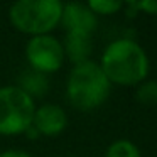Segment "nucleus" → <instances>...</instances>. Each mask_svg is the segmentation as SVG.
Listing matches in <instances>:
<instances>
[{"label":"nucleus","mask_w":157,"mask_h":157,"mask_svg":"<svg viewBox=\"0 0 157 157\" xmlns=\"http://www.w3.org/2000/svg\"><path fill=\"white\" fill-rule=\"evenodd\" d=\"M17 86L21 90H24V91L27 93L29 96H32V98L42 96L49 90V83H48L46 75L37 73V71H34V69H31V68H29L27 71L21 73Z\"/></svg>","instance_id":"obj_9"},{"label":"nucleus","mask_w":157,"mask_h":157,"mask_svg":"<svg viewBox=\"0 0 157 157\" xmlns=\"http://www.w3.org/2000/svg\"><path fill=\"white\" fill-rule=\"evenodd\" d=\"M105 157H142V154L132 140L118 139L106 147Z\"/></svg>","instance_id":"obj_10"},{"label":"nucleus","mask_w":157,"mask_h":157,"mask_svg":"<svg viewBox=\"0 0 157 157\" xmlns=\"http://www.w3.org/2000/svg\"><path fill=\"white\" fill-rule=\"evenodd\" d=\"M61 25L66 32H81L91 36L98 25V17L90 10L86 4L69 2L63 5Z\"/></svg>","instance_id":"obj_7"},{"label":"nucleus","mask_w":157,"mask_h":157,"mask_svg":"<svg viewBox=\"0 0 157 157\" xmlns=\"http://www.w3.org/2000/svg\"><path fill=\"white\" fill-rule=\"evenodd\" d=\"M63 5L59 0H17L9 9V21L25 36H46L61 24Z\"/></svg>","instance_id":"obj_3"},{"label":"nucleus","mask_w":157,"mask_h":157,"mask_svg":"<svg viewBox=\"0 0 157 157\" xmlns=\"http://www.w3.org/2000/svg\"><path fill=\"white\" fill-rule=\"evenodd\" d=\"M0 157H32L29 152L25 150H19V149H9V150H4L0 152Z\"/></svg>","instance_id":"obj_14"},{"label":"nucleus","mask_w":157,"mask_h":157,"mask_svg":"<svg viewBox=\"0 0 157 157\" xmlns=\"http://www.w3.org/2000/svg\"><path fill=\"white\" fill-rule=\"evenodd\" d=\"M112 83L96 61L75 64L66 79V98L79 112L96 110L108 100Z\"/></svg>","instance_id":"obj_2"},{"label":"nucleus","mask_w":157,"mask_h":157,"mask_svg":"<svg viewBox=\"0 0 157 157\" xmlns=\"http://www.w3.org/2000/svg\"><path fill=\"white\" fill-rule=\"evenodd\" d=\"M100 68L112 85L137 86L145 81L150 71L147 51L133 37H120L105 48Z\"/></svg>","instance_id":"obj_1"},{"label":"nucleus","mask_w":157,"mask_h":157,"mask_svg":"<svg viewBox=\"0 0 157 157\" xmlns=\"http://www.w3.org/2000/svg\"><path fill=\"white\" fill-rule=\"evenodd\" d=\"M63 49H64L66 59L75 64L90 61V54L93 51V42L90 34H81V32H66V37L63 41Z\"/></svg>","instance_id":"obj_8"},{"label":"nucleus","mask_w":157,"mask_h":157,"mask_svg":"<svg viewBox=\"0 0 157 157\" xmlns=\"http://www.w3.org/2000/svg\"><path fill=\"white\" fill-rule=\"evenodd\" d=\"M25 59L31 69L42 75H52L64 64L63 42L52 34L31 37L25 44Z\"/></svg>","instance_id":"obj_5"},{"label":"nucleus","mask_w":157,"mask_h":157,"mask_svg":"<svg viewBox=\"0 0 157 157\" xmlns=\"http://www.w3.org/2000/svg\"><path fill=\"white\" fill-rule=\"evenodd\" d=\"M135 100L145 106L157 105V79H145L137 85Z\"/></svg>","instance_id":"obj_11"},{"label":"nucleus","mask_w":157,"mask_h":157,"mask_svg":"<svg viewBox=\"0 0 157 157\" xmlns=\"http://www.w3.org/2000/svg\"><path fill=\"white\" fill-rule=\"evenodd\" d=\"M137 7H139V12L157 15V0H140V2H137Z\"/></svg>","instance_id":"obj_13"},{"label":"nucleus","mask_w":157,"mask_h":157,"mask_svg":"<svg viewBox=\"0 0 157 157\" xmlns=\"http://www.w3.org/2000/svg\"><path fill=\"white\" fill-rule=\"evenodd\" d=\"M32 127L41 137H58L68 127V113L56 103H44L36 106Z\"/></svg>","instance_id":"obj_6"},{"label":"nucleus","mask_w":157,"mask_h":157,"mask_svg":"<svg viewBox=\"0 0 157 157\" xmlns=\"http://www.w3.org/2000/svg\"><path fill=\"white\" fill-rule=\"evenodd\" d=\"M36 101L17 85L0 86V135H22L32 125Z\"/></svg>","instance_id":"obj_4"},{"label":"nucleus","mask_w":157,"mask_h":157,"mask_svg":"<svg viewBox=\"0 0 157 157\" xmlns=\"http://www.w3.org/2000/svg\"><path fill=\"white\" fill-rule=\"evenodd\" d=\"M86 5L96 17L98 15H113L123 9V2H118V0H90Z\"/></svg>","instance_id":"obj_12"}]
</instances>
